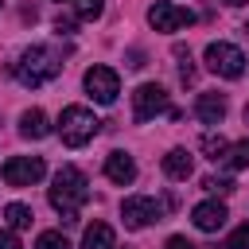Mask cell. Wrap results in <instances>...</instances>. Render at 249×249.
Returning <instances> with one entry per match:
<instances>
[{"mask_svg":"<svg viewBox=\"0 0 249 249\" xmlns=\"http://www.w3.org/2000/svg\"><path fill=\"white\" fill-rule=\"evenodd\" d=\"M89 202V183L74 163H62L51 183V206L62 214V222H78V210Z\"/></svg>","mask_w":249,"mask_h":249,"instance_id":"6da1fadb","label":"cell"},{"mask_svg":"<svg viewBox=\"0 0 249 249\" xmlns=\"http://www.w3.org/2000/svg\"><path fill=\"white\" fill-rule=\"evenodd\" d=\"M27 89H35V86H43V82H51V78H58L62 74V58L51 51V47H27L23 51V58L19 62H12L8 66Z\"/></svg>","mask_w":249,"mask_h":249,"instance_id":"7a4b0ae2","label":"cell"},{"mask_svg":"<svg viewBox=\"0 0 249 249\" xmlns=\"http://www.w3.org/2000/svg\"><path fill=\"white\" fill-rule=\"evenodd\" d=\"M101 132V121L86 109V105H66L58 117V136L66 148H86L93 136Z\"/></svg>","mask_w":249,"mask_h":249,"instance_id":"3957f363","label":"cell"},{"mask_svg":"<svg viewBox=\"0 0 249 249\" xmlns=\"http://www.w3.org/2000/svg\"><path fill=\"white\" fill-rule=\"evenodd\" d=\"M43 175H47V163H43L39 156H8L4 167H0V179H4L8 187H31V183H39Z\"/></svg>","mask_w":249,"mask_h":249,"instance_id":"277c9868","label":"cell"},{"mask_svg":"<svg viewBox=\"0 0 249 249\" xmlns=\"http://www.w3.org/2000/svg\"><path fill=\"white\" fill-rule=\"evenodd\" d=\"M206 66H210V74H218V78H241L245 74V54L233 47V43H210L206 47Z\"/></svg>","mask_w":249,"mask_h":249,"instance_id":"5b68a950","label":"cell"},{"mask_svg":"<svg viewBox=\"0 0 249 249\" xmlns=\"http://www.w3.org/2000/svg\"><path fill=\"white\" fill-rule=\"evenodd\" d=\"M82 82H86V93H89L97 105H113L117 93H121V78H117L113 66H89Z\"/></svg>","mask_w":249,"mask_h":249,"instance_id":"8992f818","label":"cell"},{"mask_svg":"<svg viewBox=\"0 0 249 249\" xmlns=\"http://www.w3.org/2000/svg\"><path fill=\"white\" fill-rule=\"evenodd\" d=\"M160 113H167V89L156 86V82H144V86L132 93V121L144 124V121H152V117H160Z\"/></svg>","mask_w":249,"mask_h":249,"instance_id":"52a82bcc","label":"cell"},{"mask_svg":"<svg viewBox=\"0 0 249 249\" xmlns=\"http://www.w3.org/2000/svg\"><path fill=\"white\" fill-rule=\"evenodd\" d=\"M148 23H152L156 31H179V27H191V23H195V12H191V8H179V4H171V0H156V4L148 8Z\"/></svg>","mask_w":249,"mask_h":249,"instance_id":"ba28073f","label":"cell"},{"mask_svg":"<svg viewBox=\"0 0 249 249\" xmlns=\"http://www.w3.org/2000/svg\"><path fill=\"white\" fill-rule=\"evenodd\" d=\"M160 214H163V202H156V198H148V195H132V198L121 202V222H124L128 230H144V226L156 222Z\"/></svg>","mask_w":249,"mask_h":249,"instance_id":"9c48e42d","label":"cell"},{"mask_svg":"<svg viewBox=\"0 0 249 249\" xmlns=\"http://www.w3.org/2000/svg\"><path fill=\"white\" fill-rule=\"evenodd\" d=\"M226 218H230V214H226V206H222V202H214V198H210V202H198V206L191 210V222H195L202 233L222 230V226H226Z\"/></svg>","mask_w":249,"mask_h":249,"instance_id":"30bf717a","label":"cell"},{"mask_svg":"<svg viewBox=\"0 0 249 249\" xmlns=\"http://www.w3.org/2000/svg\"><path fill=\"white\" fill-rule=\"evenodd\" d=\"M105 175H109L117 187H128V183L136 179V163H132V156H128V152H109V156H105Z\"/></svg>","mask_w":249,"mask_h":249,"instance_id":"8fae6325","label":"cell"},{"mask_svg":"<svg viewBox=\"0 0 249 249\" xmlns=\"http://www.w3.org/2000/svg\"><path fill=\"white\" fill-rule=\"evenodd\" d=\"M195 117H198L202 124H222V117H226V97H222V93H198Z\"/></svg>","mask_w":249,"mask_h":249,"instance_id":"7c38bea8","label":"cell"},{"mask_svg":"<svg viewBox=\"0 0 249 249\" xmlns=\"http://www.w3.org/2000/svg\"><path fill=\"white\" fill-rule=\"evenodd\" d=\"M191 171H195V160H191L187 148H171L163 156V175L167 179H191Z\"/></svg>","mask_w":249,"mask_h":249,"instance_id":"4fadbf2b","label":"cell"},{"mask_svg":"<svg viewBox=\"0 0 249 249\" xmlns=\"http://www.w3.org/2000/svg\"><path fill=\"white\" fill-rule=\"evenodd\" d=\"M82 249H117V233L109 222H93L82 233Z\"/></svg>","mask_w":249,"mask_h":249,"instance_id":"5bb4252c","label":"cell"},{"mask_svg":"<svg viewBox=\"0 0 249 249\" xmlns=\"http://www.w3.org/2000/svg\"><path fill=\"white\" fill-rule=\"evenodd\" d=\"M19 132H23L27 140H43V136L51 132V124H47V113H43V109H27V113L19 117Z\"/></svg>","mask_w":249,"mask_h":249,"instance_id":"9a60e30c","label":"cell"},{"mask_svg":"<svg viewBox=\"0 0 249 249\" xmlns=\"http://www.w3.org/2000/svg\"><path fill=\"white\" fill-rule=\"evenodd\" d=\"M222 163H226L230 171H241V167H249V140H237V144H230V148H226V156H222Z\"/></svg>","mask_w":249,"mask_h":249,"instance_id":"2e32d148","label":"cell"},{"mask_svg":"<svg viewBox=\"0 0 249 249\" xmlns=\"http://www.w3.org/2000/svg\"><path fill=\"white\" fill-rule=\"evenodd\" d=\"M4 218H8V226H12V230H27V226L35 222L31 206H23V202H12V206H4Z\"/></svg>","mask_w":249,"mask_h":249,"instance_id":"e0dca14e","label":"cell"},{"mask_svg":"<svg viewBox=\"0 0 249 249\" xmlns=\"http://www.w3.org/2000/svg\"><path fill=\"white\" fill-rule=\"evenodd\" d=\"M105 12V0H74V16L82 19V23H89V19H97Z\"/></svg>","mask_w":249,"mask_h":249,"instance_id":"ac0fdd59","label":"cell"},{"mask_svg":"<svg viewBox=\"0 0 249 249\" xmlns=\"http://www.w3.org/2000/svg\"><path fill=\"white\" fill-rule=\"evenodd\" d=\"M35 249H70V241H66L58 230H43L39 241H35Z\"/></svg>","mask_w":249,"mask_h":249,"instance_id":"d6986e66","label":"cell"},{"mask_svg":"<svg viewBox=\"0 0 249 249\" xmlns=\"http://www.w3.org/2000/svg\"><path fill=\"white\" fill-rule=\"evenodd\" d=\"M226 148H230V144H226L222 136H214V132H206V136H202V152H206L210 160H222V156H226Z\"/></svg>","mask_w":249,"mask_h":249,"instance_id":"ffe728a7","label":"cell"},{"mask_svg":"<svg viewBox=\"0 0 249 249\" xmlns=\"http://www.w3.org/2000/svg\"><path fill=\"white\" fill-rule=\"evenodd\" d=\"M175 58H179V78H183V86H191V82H195V66H191V54H187L183 47H175Z\"/></svg>","mask_w":249,"mask_h":249,"instance_id":"44dd1931","label":"cell"},{"mask_svg":"<svg viewBox=\"0 0 249 249\" xmlns=\"http://www.w3.org/2000/svg\"><path fill=\"white\" fill-rule=\"evenodd\" d=\"M222 249H249V222H245V226H237V230L226 237V245H222Z\"/></svg>","mask_w":249,"mask_h":249,"instance_id":"7402d4cb","label":"cell"},{"mask_svg":"<svg viewBox=\"0 0 249 249\" xmlns=\"http://www.w3.org/2000/svg\"><path fill=\"white\" fill-rule=\"evenodd\" d=\"M74 23H78V16H58L54 19V31L58 35H74Z\"/></svg>","mask_w":249,"mask_h":249,"instance_id":"603a6c76","label":"cell"},{"mask_svg":"<svg viewBox=\"0 0 249 249\" xmlns=\"http://www.w3.org/2000/svg\"><path fill=\"white\" fill-rule=\"evenodd\" d=\"M202 187H206V191H222V195H230V191H233V183H230V179H202Z\"/></svg>","mask_w":249,"mask_h":249,"instance_id":"cb8c5ba5","label":"cell"},{"mask_svg":"<svg viewBox=\"0 0 249 249\" xmlns=\"http://www.w3.org/2000/svg\"><path fill=\"white\" fill-rule=\"evenodd\" d=\"M0 249H23V245L16 241V233H12V230H0Z\"/></svg>","mask_w":249,"mask_h":249,"instance_id":"d4e9b609","label":"cell"},{"mask_svg":"<svg viewBox=\"0 0 249 249\" xmlns=\"http://www.w3.org/2000/svg\"><path fill=\"white\" fill-rule=\"evenodd\" d=\"M163 249H195V245H191L187 237H167V245H163Z\"/></svg>","mask_w":249,"mask_h":249,"instance_id":"484cf974","label":"cell"},{"mask_svg":"<svg viewBox=\"0 0 249 249\" xmlns=\"http://www.w3.org/2000/svg\"><path fill=\"white\" fill-rule=\"evenodd\" d=\"M128 66H144V54L140 51H128Z\"/></svg>","mask_w":249,"mask_h":249,"instance_id":"4316f807","label":"cell"},{"mask_svg":"<svg viewBox=\"0 0 249 249\" xmlns=\"http://www.w3.org/2000/svg\"><path fill=\"white\" fill-rule=\"evenodd\" d=\"M222 4H230V8H241V4H249V0H222Z\"/></svg>","mask_w":249,"mask_h":249,"instance_id":"83f0119b","label":"cell"},{"mask_svg":"<svg viewBox=\"0 0 249 249\" xmlns=\"http://www.w3.org/2000/svg\"><path fill=\"white\" fill-rule=\"evenodd\" d=\"M245 121H249V105H245Z\"/></svg>","mask_w":249,"mask_h":249,"instance_id":"f1b7e54d","label":"cell"},{"mask_svg":"<svg viewBox=\"0 0 249 249\" xmlns=\"http://www.w3.org/2000/svg\"><path fill=\"white\" fill-rule=\"evenodd\" d=\"M0 4H4V0H0Z\"/></svg>","mask_w":249,"mask_h":249,"instance_id":"f546056e","label":"cell"}]
</instances>
